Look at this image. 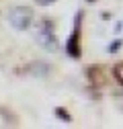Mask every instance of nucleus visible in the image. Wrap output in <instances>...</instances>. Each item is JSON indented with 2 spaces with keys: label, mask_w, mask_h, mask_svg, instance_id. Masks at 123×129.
Here are the masks:
<instances>
[{
  "label": "nucleus",
  "mask_w": 123,
  "mask_h": 129,
  "mask_svg": "<svg viewBox=\"0 0 123 129\" xmlns=\"http://www.w3.org/2000/svg\"><path fill=\"white\" fill-rule=\"evenodd\" d=\"M55 117H57V119H61V121H66V123H70V121H72L70 113H68L66 109H61V107H57V109H55Z\"/></svg>",
  "instance_id": "obj_7"
},
{
  "label": "nucleus",
  "mask_w": 123,
  "mask_h": 129,
  "mask_svg": "<svg viewBox=\"0 0 123 129\" xmlns=\"http://www.w3.org/2000/svg\"><path fill=\"white\" fill-rule=\"evenodd\" d=\"M121 45H123V39H115L109 47H107V51H109V53H117V51L121 49Z\"/></svg>",
  "instance_id": "obj_8"
},
{
  "label": "nucleus",
  "mask_w": 123,
  "mask_h": 129,
  "mask_svg": "<svg viewBox=\"0 0 123 129\" xmlns=\"http://www.w3.org/2000/svg\"><path fill=\"white\" fill-rule=\"evenodd\" d=\"M10 125H14V119L8 115L6 111L0 109V127H10Z\"/></svg>",
  "instance_id": "obj_5"
},
{
  "label": "nucleus",
  "mask_w": 123,
  "mask_h": 129,
  "mask_svg": "<svg viewBox=\"0 0 123 129\" xmlns=\"http://www.w3.org/2000/svg\"><path fill=\"white\" fill-rule=\"evenodd\" d=\"M35 2L39 4V6H49V4H53L55 0H35Z\"/></svg>",
  "instance_id": "obj_10"
},
{
  "label": "nucleus",
  "mask_w": 123,
  "mask_h": 129,
  "mask_svg": "<svg viewBox=\"0 0 123 129\" xmlns=\"http://www.w3.org/2000/svg\"><path fill=\"white\" fill-rule=\"evenodd\" d=\"M82 19H84V12H76L74 17V27H72V33L66 41V53L72 59H78L82 55V47H80V27H82Z\"/></svg>",
  "instance_id": "obj_1"
},
{
  "label": "nucleus",
  "mask_w": 123,
  "mask_h": 129,
  "mask_svg": "<svg viewBox=\"0 0 123 129\" xmlns=\"http://www.w3.org/2000/svg\"><path fill=\"white\" fill-rule=\"evenodd\" d=\"M86 2H97V0H86Z\"/></svg>",
  "instance_id": "obj_11"
},
{
  "label": "nucleus",
  "mask_w": 123,
  "mask_h": 129,
  "mask_svg": "<svg viewBox=\"0 0 123 129\" xmlns=\"http://www.w3.org/2000/svg\"><path fill=\"white\" fill-rule=\"evenodd\" d=\"M35 37H37V43L43 49H47V51H55L57 49V37L53 33V23L51 21L43 19L39 29H37V33H35Z\"/></svg>",
  "instance_id": "obj_2"
},
{
  "label": "nucleus",
  "mask_w": 123,
  "mask_h": 129,
  "mask_svg": "<svg viewBox=\"0 0 123 129\" xmlns=\"http://www.w3.org/2000/svg\"><path fill=\"white\" fill-rule=\"evenodd\" d=\"M113 76H115V80H117V82L123 86V61H119L117 66L113 68Z\"/></svg>",
  "instance_id": "obj_6"
},
{
  "label": "nucleus",
  "mask_w": 123,
  "mask_h": 129,
  "mask_svg": "<svg viewBox=\"0 0 123 129\" xmlns=\"http://www.w3.org/2000/svg\"><path fill=\"white\" fill-rule=\"evenodd\" d=\"M33 19H35L33 8H29V6H17L8 12V23L17 31H27L33 23Z\"/></svg>",
  "instance_id": "obj_3"
},
{
  "label": "nucleus",
  "mask_w": 123,
  "mask_h": 129,
  "mask_svg": "<svg viewBox=\"0 0 123 129\" xmlns=\"http://www.w3.org/2000/svg\"><path fill=\"white\" fill-rule=\"evenodd\" d=\"M86 80H88V84H90V88H95V90L103 88V86L107 84V76H105V68H103V66H90V68L86 70Z\"/></svg>",
  "instance_id": "obj_4"
},
{
  "label": "nucleus",
  "mask_w": 123,
  "mask_h": 129,
  "mask_svg": "<svg viewBox=\"0 0 123 129\" xmlns=\"http://www.w3.org/2000/svg\"><path fill=\"white\" fill-rule=\"evenodd\" d=\"M33 68H35V76H45V74L49 72V68L45 66V63H35Z\"/></svg>",
  "instance_id": "obj_9"
}]
</instances>
